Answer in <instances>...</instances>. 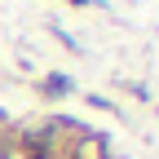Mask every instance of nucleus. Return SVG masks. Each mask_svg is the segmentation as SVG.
I'll return each mask as SVG.
<instances>
[{"instance_id":"nucleus-6","label":"nucleus","mask_w":159,"mask_h":159,"mask_svg":"<svg viewBox=\"0 0 159 159\" xmlns=\"http://www.w3.org/2000/svg\"><path fill=\"white\" fill-rule=\"evenodd\" d=\"M0 128H9V115H5V111H0Z\"/></svg>"},{"instance_id":"nucleus-1","label":"nucleus","mask_w":159,"mask_h":159,"mask_svg":"<svg viewBox=\"0 0 159 159\" xmlns=\"http://www.w3.org/2000/svg\"><path fill=\"white\" fill-rule=\"evenodd\" d=\"M13 155L18 159H66V142L44 128V119H31V124L13 128Z\"/></svg>"},{"instance_id":"nucleus-2","label":"nucleus","mask_w":159,"mask_h":159,"mask_svg":"<svg viewBox=\"0 0 159 159\" xmlns=\"http://www.w3.org/2000/svg\"><path fill=\"white\" fill-rule=\"evenodd\" d=\"M111 133H102V128H84L75 137V142L66 146V159H111Z\"/></svg>"},{"instance_id":"nucleus-4","label":"nucleus","mask_w":159,"mask_h":159,"mask_svg":"<svg viewBox=\"0 0 159 159\" xmlns=\"http://www.w3.org/2000/svg\"><path fill=\"white\" fill-rule=\"evenodd\" d=\"M84 102H89L93 111H119V106L111 102V97H102V93H84Z\"/></svg>"},{"instance_id":"nucleus-5","label":"nucleus","mask_w":159,"mask_h":159,"mask_svg":"<svg viewBox=\"0 0 159 159\" xmlns=\"http://www.w3.org/2000/svg\"><path fill=\"white\" fill-rule=\"evenodd\" d=\"M71 9H89V5H97V0H66Z\"/></svg>"},{"instance_id":"nucleus-3","label":"nucleus","mask_w":159,"mask_h":159,"mask_svg":"<svg viewBox=\"0 0 159 159\" xmlns=\"http://www.w3.org/2000/svg\"><path fill=\"white\" fill-rule=\"evenodd\" d=\"M35 97H40V102H66V97H75V80L66 75V71H44V75H40L35 80Z\"/></svg>"}]
</instances>
